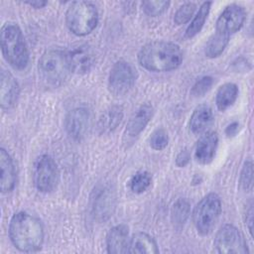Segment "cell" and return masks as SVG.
Wrapping results in <instances>:
<instances>
[{"label": "cell", "instance_id": "obj_1", "mask_svg": "<svg viewBox=\"0 0 254 254\" xmlns=\"http://www.w3.org/2000/svg\"><path fill=\"white\" fill-rule=\"evenodd\" d=\"M8 234L12 244L25 253L39 251L45 237L41 220L25 211H19L11 217Z\"/></svg>", "mask_w": 254, "mask_h": 254}, {"label": "cell", "instance_id": "obj_2", "mask_svg": "<svg viewBox=\"0 0 254 254\" xmlns=\"http://www.w3.org/2000/svg\"><path fill=\"white\" fill-rule=\"evenodd\" d=\"M138 62L141 66L150 71H170L181 65L183 52L175 43L153 41L141 48L138 53Z\"/></svg>", "mask_w": 254, "mask_h": 254}, {"label": "cell", "instance_id": "obj_3", "mask_svg": "<svg viewBox=\"0 0 254 254\" xmlns=\"http://www.w3.org/2000/svg\"><path fill=\"white\" fill-rule=\"evenodd\" d=\"M0 42L5 61L15 69L26 68L30 54L20 27L15 23H5L1 28Z\"/></svg>", "mask_w": 254, "mask_h": 254}, {"label": "cell", "instance_id": "obj_4", "mask_svg": "<svg viewBox=\"0 0 254 254\" xmlns=\"http://www.w3.org/2000/svg\"><path fill=\"white\" fill-rule=\"evenodd\" d=\"M38 69L41 78L54 87L65 83L72 69L70 66L67 52L62 50H49L39 60Z\"/></svg>", "mask_w": 254, "mask_h": 254}, {"label": "cell", "instance_id": "obj_5", "mask_svg": "<svg viewBox=\"0 0 254 254\" xmlns=\"http://www.w3.org/2000/svg\"><path fill=\"white\" fill-rule=\"evenodd\" d=\"M98 11L94 4L88 1H74L65 12V24L68 30L76 36H86L97 26Z\"/></svg>", "mask_w": 254, "mask_h": 254}, {"label": "cell", "instance_id": "obj_6", "mask_svg": "<svg viewBox=\"0 0 254 254\" xmlns=\"http://www.w3.org/2000/svg\"><path fill=\"white\" fill-rule=\"evenodd\" d=\"M221 213L220 197L209 192L204 195L192 210V222L198 234L208 235L214 228Z\"/></svg>", "mask_w": 254, "mask_h": 254}, {"label": "cell", "instance_id": "obj_7", "mask_svg": "<svg viewBox=\"0 0 254 254\" xmlns=\"http://www.w3.org/2000/svg\"><path fill=\"white\" fill-rule=\"evenodd\" d=\"M60 182V171L55 160L49 155L40 156L34 167V184L44 193L55 190Z\"/></svg>", "mask_w": 254, "mask_h": 254}, {"label": "cell", "instance_id": "obj_8", "mask_svg": "<svg viewBox=\"0 0 254 254\" xmlns=\"http://www.w3.org/2000/svg\"><path fill=\"white\" fill-rule=\"evenodd\" d=\"M213 244L216 251L221 254H245L249 252L243 234L232 224H224L219 228Z\"/></svg>", "mask_w": 254, "mask_h": 254}, {"label": "cell", "instance_id": "obj_9", "mask_svg": "<svg viewBox=\"0 0 254 254\" xmlns=\"http://www.w3.org/2000/svg\"><path fill=\"white\" fill-rule=\"evenodd\" d=\"M116 206V193L114 189L106 184L98 185L90 197V208L93 218L99 222L112 216Z\"/></svg>", "mask_w": 254, "mask_h": 254}, {"label": "cell", "instance_id": "obj_10", "mask_svg": "<svg viewBox=\"0 0 254 254\" xmlns=\"http://www.w3.org/2000/svg\"><path fill=\"white\" fill-rule=\"evenodd\" d=\"M136 81V70L125 61L116 62L108 75L109 91L115 96H123L127 94Z\"/></svg>", "mask_w": 254, "mask_h": 254}, {"label": "cell", "instance_id": "obj_11", "mask_svg": "<svg viewBox=\"0 0 254 254\" xmlns=\"http://www.w3.org/2000/svg\"><path fill=\"white\" fill-rule=\"evenodd\" d=\"M246 19L244 7L238 4H230L220 13L215 23V32L230 36L238 32Z\"/></svg>", "mask_w": 254, "mask_h": 254}, {"label": "cell", "instance_id": "obj_12", "mask_svg": "<svg viewBox=\"0 0 254 254\" xmlns=\"http://www.w3.org/2000/svg\"><path fill=\"white\" fill-rule=\"evenodd\" d=\"M90 126V113L85 107H76L65 116L64 127L66 133L75 141H81Z\"/></svg>", "mask_w": 254, "mask_h": 254}, {"label": "cell", "instance_id": "obj_13", "mask_svg": "<svg viewBox=\"0 0 254 254\" xmlns=\"http://www.w3.org/2000/svg\"><path fill=\"white\" fill-rule=\"evenodd\" d=\"M20 95V86L15 76L8 70L2 69L0 76V104L5 110L13 108Z\"/></svg>", "mask_w": 254, "mask_h": 254}, {"label": "cell", "instance_id": "obj_14", "mask_svg": "<svg viewBox=\"0 0 254 254\" xmlns=\"http://www.w3.org/2000/svg\"><path fill=\"white\" fill-rule=\"evenodd\" d=\"M218 146V135L214 131L204 132L196 142L194 159L201 165L209 164L216 153Z\"/></svg>", "mask_w": 254, "mask_h": 254}, {"label": "cell", "instance_id": "obj_15", "mask_svg": "<svg viewBox=\"0 0 254 254\" xmlns=\"http://www.w3.org/2000/svg\"><path fill=\"white\" fill-rule=\"evenodd\" d=\"M154 113V109L152 105L145 103L139 106L136 111L130 116L126 129H125V136L133 139L140 135V133L145 129L148 125L149 121L151 120Z\"/></svg>", "mask_w": 254, "mask_h": 254}, {"label": "cell", "instance_id": "obj_16", "mask_svg": "<svg viewBox=\"0 0 254 254\" xmlns=\"http://www.w3.org/2000/svg\"><path fill=\"white\" fill-rule=\"evenodd\" d=\"M130 237L129 227L126 224L113 226L106 236V248L110 254L128 253Z\"/></svg>", "mask_w": 254, "mask_h": 254}, {"label": "cell", "instance_id": "obj_17", "mask_svg": "<svg viewBox=\"0 0 254 254\" xmlns=\"http://www.w3.org/2000/svg\"><path fill=\"white\" fill-rule=\"evenodd\" d=\"M17 182V171L14 161L4 148L0 149V190L3 193L14 190Z\"/></svg>", "mask_w": 254, "mask_h": 254}, {"label": "cell", "instance_id": "obj_18", "mask_svg": "<svg viewBox=\"0 0 254 254\" xmlns=\"http://www.w3.org/2000/svg\"><path fill=\"white\" fill-rule=\"evenodd\" d=\"M72 72L85 73L94 64V54L87 45H80L67 52Z\"/></svg>", "mask_w": 254, "mask_h": 254}, {"label": "cell", "instance_id": "obj_19", "mask_svg": "<svg viewBox=\"0 0 254 254\" xmlns=\"http://www.w3.org/2000/svg\"><path fill=\"white\" fill-rule=\"evenodd\" d=\"M213 122V113L211 108L206 104L198 105L190 118V129L194 134L206 132L207 128Z\"/></svg>", "mask_w": 254, "mask_h": 254}, {"label": "cell", "instance_id": "obj_20", "mask_svg": "<svg viewBox=\"0 0 254 254\" xmlns=\"http://www.w3.org/2000/svg\"><path fill=\"white\" fill-rule=\"evenodd\" d=\"M128 253L156 254L159 253V248L157 242L151 235L145 232H137L133 234L130 238Z\"/></svg>", "mask_w": 254, "mask_h": 254}, {"label": "cell", "instance_id": "obj_21", "mask_svg": "<svg viewBox=\"0 0 254 254\" xmlns=\"http://www.w3.org/2000/svg\"><path fill=\"white\" fill-rule=\"evenodd\" d=\"M123 119V109L121 106H112L107 109L99 118L97 128L99 133L108 134L114 131Z\"/></svg>", "mask_w": 254, "mask_h": 254}, {"label": "cell", "instance_id": "obj_22", "mask_svg": "<svg viewBox=\"0 0 254 254\" xmlns=\"http://www.w3.org/2000/svg\"><path fill=\"white\" fill-rule=\"evenodd\" d=\"M238 86L235 83L227 82L222 84L218 88L215 96L217 108L220 111H224L232 106L238 97Z\"/></svg>", "mask_w": 254, "mask_h": 254}, {"label": "cell", "instance_id": "obj_23", "mask_svg": "<svg viewBox=\"0 0 254 254\" xmlns=\"http://www.w3.org/2000/svg\"><path fill=\"white\" fill-rule=\"evenodd\" d=\"M210 6H211V2H203L199 6L198 10L192 17L190 24L188 26V28L186 30V34H185L186 38L191 39L201 31V29L207 19V16L209 14Z\"/></svg>", "mask_w": 254, "mask_h": 254}, {"label": "cell", "instance_id": "obj_24", "mask_svg": "<svg viewBox=\"0 0 254 254\" xmlns=\"http://www.w3.org/2000/svg\"><path fill=\"white\" fill-rule=\"evenodd\" d=\"M229 42V36L221 34L219 32H215L207 41L205 48H204V54L207 58L214 59L219 57L223 51L225 50L226 46Z\"/></svg>", "mask_w": 254, "mask_h": 254}, {"label": "cell", "instance_id": "obj_25", "mask_svg": "<svg viewBox=\"0 0 254 254\" xmlns=\"http://www.w3.org/2000/svg\"><path fill=\"white\" fill-rule=\"evenodd\" d=\"M190 207L189 201L185 198H179L173 204L171 210V218L174 225L176 227H182L186 223L190 215Z\"/></svg>", "mask_w": 254, "mask_h": 254}, {"label": "cell", "instance_id": "obj_26", "mask_svg": "<svg viewBox=\"0 0 254 254\" xmlns=\"http://www.w3.org/2000/svg\"><path fill=\"white\" fill-rule=\"evenodd\" d=\"M152 176L146 171H139L130 180V189L135 193H142L151 186Z\"/></svg>", "mask_w": 254, "mask_h": 254}, {"label": "cell", "instance_id": "obj_27", "mask_svg": "<svg viewBox=\"0 0 254 254\" xmlns=\"http://www.w3.org/2000/svg\"><path fill=\"white\" fill-rule=\"evenodd\" d=\"M196 11V6L192 2H187L183 4L175 13L174 22L177 25H183L188 23L194 16Z\"/></svg>", "mask_w": 254, "mask_h": 254}, {"label": "cell", "instance_id": "obj_28", "mask_svg": "<svg viewBox=\"0 0 254 254\" xmlns=\"http://www.w3.org/2000/svg\"><path fill=\"white\" fill-rule=\"evenodd\" d=\"M169 5V1H143L141 3V8L146 15L156 17L164 13Z\"/></svg>", "mask_w": 254, "mask_h": 254}, {"label": "cell", "instance_id": "obj_29", "mask_svg": "<svg viewBox=\"0 0 254 254\" xmlns=\"http://www.w3.org/2000/svg\"><path fill=\"white\" fill-rule=\"evenodd\" d=\"M240 185L245 191L252 190L253 187V164L251 160L245 161L240 173Z\"/></svg>", "mask_w": 254, "mask_h": 254}, {"label": "cell", "instance_id": "obj_30", "mask_svg": "<svg viewBox=\"0 0 254 254\" xmlns=\"http://www.w3.org/2000/svg\"><path fill=\"white\" fill-rule=\"evenodd\" d=\"M212 84H213V78L211 76H208V75L202 76L195 81V83L193 84L190 90V93L195 97L202 96L210 89Z\"/></svg>", "mask_w": 254, "mask_h": 254}, {"label": "cell", "instance_id": "obj_31", "mask_svg": "<svg viewBox=\"0 0 254 254\" xmlns=\"http://www.w3.org/2000/svg\"><path fill=\"white\" fill-rule=\"evenodd\" d=\"M169 142V136L168 133L164 129H157L150 138V146L157 151L163 150L167 147Z\"/></svg>", "mask_w": 254, "mask_h": 254}, {"label": "cell", "instance_id": "obj_32", "mask_svg": "<svg viewBox=\"0 0 254 254\" xmlns=\"http://www.w3.org/2000/svg\"><path fill=\"white\" fill-rule=\"evenodd\" d=\"M190 155L189 151L186 150V149H185V150H182V151L178 154V156H177V158H176V165H177L178 167L183 168V167H185V166L188 165V163L190 162Z\"/></svg>", "mask_w": 254, "mask_h": 254}, {"label": "cell", "instance_id": "obj_33", "mask_svg": "<svg viewBox=\"0 0 254 254\" xmlns=\"http://www.w3.org/2000/svg\"><path fill=\"white\" fill-rule=\"evenodd\" d=\"M239 130V123L238 122H232L225 128V134L228 137H233L237 134Z\"/></svg>", "mask_w": 254, "mask_h": 254}, {"label": "cell", "instance_id": "obj_34", "mask_svg": "<svg viewBox=\"0 0 254 254\" xmlns=\"http://www.w3.org/2000/svg\"><path fill=\"white\" fill-rule=\"evenodd\" d=\"M246 216H248V218L246 217V224L248 226V230L250 232V235L252 236V224H253V205L252 203L249 205L248 210H246Z\"/></svg>", "mask_w": 254, "mask_h": 254}, {"label": "cell", "instance_id": "obj_35", "mask_svg": "<svg viewBox=\"0 0 254 254\" xmlns=\"http://www.w3.org/2000/svg\"><path fill=\"white\" fill-rule=\"evenodd\" d=\"M25 3L28 4V5H30V6L33 7V8H36V9L44 8V7L48 4L47 1H26Z\"/></svg>", "mask_w": 254, "mask_h": 254}]
</instances>
